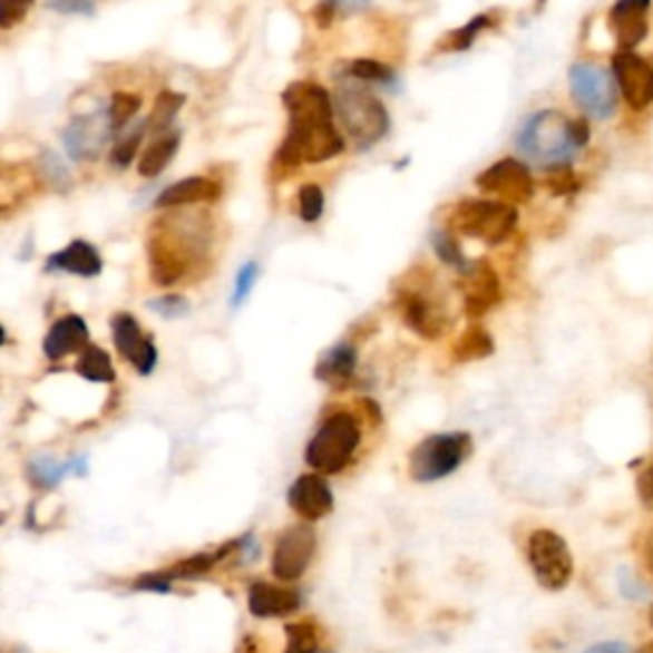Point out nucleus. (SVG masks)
Returning <instances> with one entry per match:
<instances>
[{
    "label": "nucleus",
    "instance_id": "1",
    "mask_svg": "<svg viewBox=\"0 0 653 653\" xmlns=\"http://www.w3.org/2000/svg\"><path fill=\"white\" fill-rule=\"evenodd\" d=\"M289 113L286 138L276 152V166L294 172L304 164H322L345 152V138L334 126V100L322 85L291 82L281 92Z\"/></svg>",
    "mask_w": 653,
    "mask_h": 653
},
{
    "label": "nucleus",
    "instance_id": "2",
    "mask_svg": "<svg viewBox=\"0 0 653 653\" xmlns=\"http://www.w3.org/2000/svg\"><path fill=\"white\" fill-rule=\"evenodd\" d=\"M589 140V126L582 118H567L559 110H538L518 130V152L544 169L569 166Z\"/></svg>",
    "mask_w": 653,
    "mask_h": 653
},
{
    "label": "nucleus",
    "instance_id": "3",
    "mask_svg": "<svg viewBox=\"0 0 653 653\" xmlns=\"http://www.w3.org/2000/svg\"><path fill=\"white\" fill-rule=\"evenodd\" d=\"M207 245L205 237L194 241V235L176 237L174 225L154 227L152 235L146 241V255H148V276L156 286H174L182 284L184 279L192 276L202 269V261L207 259Z\"/></svg>",
    "mask_w": 653,
    "mask_h": 653
},
{
    "label": "nucleus",
    "instance_id": "4",
    "mask_svg": "<svg viewBox=\"0 0 653 653\" xmlns=\"http://www.w3.org/2000/svg\"><path fill=\"white\" fill-rule=\"evenodd\" d=\"M332 100L334 116H338L355 152H370L386 138L388 128H391V118H388L386 105L373 92L355 85H345L334 92Z\"/></svg>",
    "mask_w": 653,
    "mask_h": 653
},
{
    "label": "nucleus",
    "instance_id": "5",
    "mask_svg": "<svg viewBox=\"0 0 653 653\" xmlns=\"http://www.w3.org/2000/svg\"><path fill=\"white\" fill-rule=\"evenodd\" d=\"M363 431L355 413L334 411L316 429L312 442L304 449V460L312 470L322 475H338L345 470L352 457H355Z\"/></svg>",
    "mask_w": 653,
    "mask_h": 653
},
{
    "label": "nucleus",
    "instance_id": "6",
    "mask_svg": "<svg viewBox=\"0 0 653 653\" xmlns=\"http://www.w3.org/2000/svg\"><path fill=\"white\" fill-rule=\"evenodd\" d=\"M518 212L503 199H462L455 205L447 220V231L455 235H467L485 245L506 243L516 231Z\"/></svg>",
    "mask_w": 653,
    "mask_h": 653
},
{
    "label": "nucleus",
    "instance_id": "7",
    "mask_svg": "<svg viewBox=\"0 0 653 653\" xmlns=\"http://www.w3.org/2000/svg\"><path fill=\"white\" fill-rule=\"evenodd\" d=\"M472 452V437L465 431L431 435L413 447L409 475L417 483H437L460 470V465Z\"/></svg>",
    "mask_w": 653,
    "mask_h": 653
},
{
    "label": "nucleus",
    "instance_id": "8",
    "mask_svg": "<svg viewBox=\"0 0 653 653\" xmlns=\"http://www.w3.org/2000/svg\"><path fill=\"white\" fill-rule=\"evenodd\" d=\"M526 559L538 585L549 593H559L575 575V559H572L569 544L552 532V528H536L526 542Z\"/></svg>",
    "mask_w": 653,
    "mask_h": 653
},
{
    "label": "nucleus",
    "instance_id": "9",
    "mask_svg": "<svg viewBox=\"0 0 653 653\" xmlns=\"http://www.w3.org/2000/svg\"><path fill=\"white\" fill-rule=\"evenodd\" d=\"M569 90L575 97L577 108L589 118L607 120L615 116L617 110V82L613 72L607 69L589 65V61H577L569 69Z\"/></svg>",
    "mask_w": 653,
    "mask_h": 653
},
{
    "label": "nucleus",
    "instance_id": "10",
    "mask_svg": "<svg viewBox=\"0 0 653 653\" xmlns=\"http://www.w3.org/2000/svg\"><path fill=\"white\" fill-rule=\"evenodd\" d=\"M396 309H399L401 322L423 340H437L445 332V309L423 286L406 284L396 291Z\"/></svg>",
    "mask_w": 653,
    "mask_h": 653
},
{
    "label": "nucleus",
    "instance_id": "11",
    "mask_svg": "<svg viewBox=\"0 0 653 653\" xmlns=\"http://www.w3.org/2000/svg\"><path fill=\"white\" fill-rule=\"evenodd\" d=\"M316 552V534L306 524L289 526L286 532H281L273 546V559L271 572L279 579L294 582L306 572L309 564L314 559Z\"/></svg>",
    "mask_w": 653,
    "mask_h": 653
},
{
    "label": "nucleus",
    "instance_id": "12",
    "mask_svg": "<svg viewBox=\"0 0 653 653\" xmlns=\"http://www.w3.org/2000/svg\"><path fill=\"white\" fill-rule=\"evenodd\" d=\"M110 330L120 358H126L138 376H152L158 363V350L152 334L144 332L136 316L130 312H116L110 320Z\"/></svg>",
    "mask_w": 653,
    "mask_h": 653
},
{
    "label": "nucleus",
    "instance_id": "13",
    "mask_svg": "<svg viewBox=\"0 0 653 653\" xmlns=\"http://www.w3.org/2000/svg\"><path fill=\"white\" fill-rule=\"evenodd\" d=\"M478 189L485 194H496L508 205H524L534 197V176L516 158H500L478 176Z\"/></svg>",
    "mask_w": 653,
    "mask_h": 653
},
{
    "label": "nucleus",
    "instance_id": "14",
    "mask_svg": "<svg viewBox=\"0 0 653 653\" xmlns=\"http://www.w3.org/2000/svg\"><path fill=\"white\" fill-rule=\"evenodd\" d=\"M113 136L116 134H113L108 110H97L69 123L65 134H61V144L75 162H92L103 154V148L108 146Z\"/></svg>",
    "mask_w": 653,
    "mask_h": 653
},
{
    "label": "nucleus",
    "instance_id": "15",
    "mask_svg": "<svg viewBox=\"0 0 653 653\" xmlns=\"http://www.w3.org/2000/svg\"><path fill=\"white\" fill-rule=\"evenodd\" d=\"M613 77L633 110H646L653 103V61L635 51H617L613 57Z\"/></svg>",
    "mask_w": 653,
    "mask_h": 653
},
{
    "label": "nucleus",
    "instance_id": "16",
    "mask_svg": "<svg viewBox=\"0 0 653 653\" xmlns=\"http://www.w3.org/2000/svg\"><path fill=\"white\" fill-rule=\"evenodd\" d=\"M651 0H617L607 26L617 41V51H633L649 33Z\"/></svg>",
    "mask_w": 653,
    "mask_h": 653
},
{
    "label": "nucleus",
    "instance_id": "17",
    "mask_svg": "<svg viewBox=\"0 0 653 653\" xmlns=\"http://www.w3.org/2000/svg\"><path fill=\"white\" fill-rule=\"evenodd\" d=\"M286 498H289L291 510H294L299 518H304L306 524L324 518L334 506L332 488L326 485L322 475H314V472L302 475V478L291 483Z\"/></svg>",
    "mask_w": 653,
    "mask_h": 653
},
{
    "label": "nucleus",
    "instance_id": "18",
    "mask_svg": "<svg viewBox=\"0 0 653 653\" xmlns=\"http://www.w3.org/2000/svg\"><path fill=\"white\" fill-rule=\"evenodd\" d=\"M465 314L467 320H480L483 314H488L490 309L500 302L498 273L493 271L488 263L480 261L465 273Z\"/></svg>",
    "mask_w": 653,
    "mask_h": 653
},
{
    "label": "nucleus",
    "instance_id": "19",
    "mask_svg": "<svg viewBox=\"0 0 653 653\" xmlns=\"http://www.w3.org/2000/svg\"><path fill=\"white\" fill-rule=\"evenodd\" d=\"M87 345H90V326H87L85 316L65 314L49 326L47 338H43V355L57 363L77 350L82 352Z\"/></svg>",
    "mask_w": 653,
    "mask_h": 653
},
{
    "label": "nucleus",
    "instance_id": "20",
    "mask_svg": "<svg viewBox=\"0 0 653 653\" xmlns=\"http://www.w3.org/2000/svg\"><path fill=\"white\" fill-rule=\"evenodd\" d=\"M223 197V184L209 179V176H189L166 187L158 194L154 207L172 209V207H189V205H209Z\"/></svg>",
    "mask_w": 653,
    "mask_h": 653
},
{
    "label": "nucleus",
    "instance_id": "21",
    "mask_svg": "<svg viewBox=\"0 0 653 653\" xmlns=\"http://www.w3.org/2000/svg\"><path fill=\"white\" fill-rule=\"evenodd\" d=\"M302 607V595L296 589L271 585V582H253L248 587V611L253 617H286Z\"/></svg>",
    "mask_w": 653,
    "mask_h": 653
},
{
    "label": "nucleus",
    "instance_id": "22",
    "mask_svg": "<svg viewBox=\"0 0 653 653\" xmlns=\"http://www.w3.org/2000/svg\"><path fill=\"white\" fill-rule=\"evenodd\" d=\"M43 271L47 273H55V271L75 273V276H82V279H95V276H100V271H103V259L92 243L72 241L67 245V248H61V251L49 255Z\"/></svg>",
    "mask_w": 653,
    "mask_h": 653
},
{
    "label": "nucleus",
    "instance_id": "23",
    "mask_svg": "<svg viewBox=\"0 0 653 653\" xmlns=\"http://www.w3.org/2000/svg\"><path fill=\"white\" fill-rule=\"evenodd\" d=\"M358 368V350L352 342H340L324 352L314 368V376L332 388H345Z\"/></svg>",
    "mask_w": 653,
    "mask_h": 653
},
{
    "label": "nucleus",
    "instance_id": "24",
    "mask_svg": "<svg viewBox=\"0 0 653 653\" xmlns=\"http://www.w3.org/2000/svg\"><path fill=\"white\" fill-rule=\"evenodd\" d=\"M182 146V134L179 130H166V134L158 136L154 144H148L138 156V174L146 176V179H154V176L162 174L166 166L174 162L176 152Z\"/></svg>",
    "mask_w": 653,
    "mask_h": 653
},
{
    "label": "nucleus",
    "instance_id": "25",
    "mask_svg": "<svg viewBox=\"0 0 653 653\" xmlns=\"http://www.w3.org/2000/svg\"><path fill=\"white\" fill-rule=\"evenodd\" d=\"M87 472V457H72V460L59 462L55 457H37L29 465V478L39 485V488H55L69 475H85Z\"/></svg>",
    "mask_w": 653,
    "mask_h": 653
},
{
    "label": "nucleus",
    "instance_id": "26",
    "mask_svg": "<svg viewBox=\"0 0 653 653\" xmlns=\"http://www.w3.org/2000/svg\"><path fill=\"white\" fill-rule=\"evenodd\" d=\"M77 376H82L85 381L90 383H113L116 381V368H113V360L108 352L90 342V345L79 352Z\"/></svg>",
    "mask_w": 653,
    "mask_h": 653
},
{
    "label": "nucleus",
    "instance_id": "27",
    "mask_svg": "<svg viewBox=\"0 0 653 653\" xmlns=\"http://www.w3.org/2000/svg\"><path fill=\"white\" fill-rule=\"evenodd\" d=\"M493 334L488 330H483V326H467V330L460 334V340L455 342L452 348V355L457 363H472V360H483L493 355Z\"/></svg>",
    "mask_w": 653,
    "mask_h": 653
},
{
    "label": "nucleus",
    "instance_id": "28",
    "mask_svg": "<svg viewBox=\"0 0 653 653\" xmlns=\"http://www.w3.org/2000/svg\"><path fill=\"white\" fill-rule=\"evenodd\" d=\"M493 26H496V16L493 13L475 16V19L467 21L462 29L449 31L447 37L437 43V51H467L475 43V39H478L483 31L493 29Z\"/></svg>",
    "mask_w": 653,
    "mask_h": 653
},
{
    "label": "nucleus",
    "instance_id": "29",
    "mask_svg": "<svg viewBox=\"0 0 653 653\" xmlns=\"http://www.w3.org/2000/svg\"><path fill=\"white\" fill-rule=\"evenodd\" d=\"M429 243H431V251L439 255V261L447 263L449 269L462 273V276L472 269V263L467 261L462 245L452 231H435L429 237Z\"/></svg>",
    "mask_w": 653,
    "mask_h": 653
},
{
    "label": "nucleus",
    "instance_id": "30",
    "mask_svg": "<svg viewBox=\"0 0 653 653\" xmlns=\"http://www.w3.org/2000/svg\"><path fill=\"white\" fill-rule=\"evenodd\" d=\"M184 103H187V97H184L182 92H174V90L158 92L152 116H148V120H146L148 130H152V134H158V136L166 134V130L172 128L176 113L182 110Z\"/></svg>",
    "mask_w": 653,
    "mask_h": 653
},
{
    "label": "nucleus",
    "instance_id": "31",
    "mask_svg": "<svg viewBox=\"0 0 653 653\" xmlns=\"http://www.w3.org/2000/svg\"><path fill=\"white\" fill-rule=\"evenodd\" d=\"M284 653H320V631L312 621H296L286 625Z\"/></svg>",
    "mask_w": 653,
    "mask_h": 653
},
{
    "label": "nucleus",
    "instance_id": "32",
    "mask_svg": "<svg viewBox=\"0 0 653 653\" xmlns=\"http://www.w3.org/2000/svg\"><path fill=\"white\" fill-rule=\"evenodd\" d=\"M348 77L358 79V82H368V85H393V69L381 65L376 59H352L345 65Z\"/></svg>",
    "mask_w": 653,
    "mask_h": 653
},
{
    "label": "nucleus",
    "instance_id": "33",
    "mask_svg": "<svg viewBox=\"0 0 653 653\" xmlns=\"http://www.w3.org/2000/svg\"><path fill=\"white\" fill-rule=\"evenodd\" d=\"M138 110H140V97L138 95H134V92H116V95H113V100L108 105L113 134H120V130L136 118Z\"/></svg>",
    "mask_w": 653,
    "mask_h": 653
},
{
    "label": "nucleus",
    "instance_id": "34",
    "mask_svg": "<svg viewBox=\"0 0 653 653\" xmlns=\"http://www.w3.org/2000/svg\"><path fill=\"white\" fill-rule=\"evenodd\" d=\"M146 130H148V123H140V126L134 130V134L123 138L120 144L116 148H113V154H110L113 169H118V172L128 169L130 162H134L136 156H140V140H144Z\"/></svg>",
    "mask_w": 653,
    "mask_h": 653
},
{
    "label": "nucleus",
    "instance_id": "35",
    "mask_svg": "<svg viewBox=\"0 0 653 653\" xmlns=\"http://www.w3.org/2000/svg\"><path fill=\"white\" fill-rule=\"evenodd\" d=\"M39 164H41L43 179H47L51 187L59 192H67L69 187H72V176H69V169L61 164V158L55 152H47V148H43L39 156Z\"/></svg>",
    "mask_w": 653,
    "mask_h": 653
},
{
    "label": "nucleus",
    "instance_id": "36",
    "mask_svg": "<svg viewBox=\"0 0 653 653\" xmlns=\"http://www.w3.org/2000/svg\"><path fill=\"white\" fill-rule=\"evenodd\" d=\"M324 212V192L320 184H304L302 189H299V217L304 220V223H316V220L322 217Z\"/></svg>",
    "mask_w": 653,
    "mask_h": 653
},
{
    "label": "nucleus",
    "instance_id": "37",
    "mask_svg": "<svg viewBox=\"0 0 653 653\" xmlns=\"http://www.w3.org/2000/svg\"><path fill=\"white\" fill-rule=\"evenodd\" d=\"M259 273H261L259 261L243 263L241 271H237V279H235V291H233V299H231L233 306H241V304L248 302L255 281H259Z\"/></svg>",
    "mask_w": 653,
    "mask_h": 653
},
{
    "label": "nucleus",
    "instance_id": "38",
    "mask_svg": "<svg viewBox=\"0 0 653 653\" xmlns=\"http://www.w3.org/2000/svg\"><path fill=\"white\" fill-rule=\"evenodd\" d=\"M148 309L156 312L158 316H164V320H179V316L189 314V302L179 294H166V296H156L148 302Z\"/></svg>",
    "mask_w": 653,
    "mask_h": 653
},
{
    "label": "nucleus",
    "instance_id": "39",
    "mask_svg": "<svg viewBox=\"0 0 653 653\" xmlns=\"http://www.w3.org/2000/svg\"><path fill=\"white\" fill-rule=\"evenodd\" d=\"M31 6L33 0H0V29L8 31L11 26L23 21Z\"/></svg>",
    "mask_w": 653,
    "mask_h": 653
},
{
    "label": "nucleus",
    "instance_id": "40",
    "mask_svg": "<svg viewBox=\"0 0 653 653\" xmlns=\"http://www.w3.org/2000/svg\"><path fill=\"white\" fill-rule=\"evenodd\" d=\"M546 184H549V189L554 194H569V192L577 189V179H575V174H572L569 166H554V169H549Z\"/></svg>",
    "mask_w": 653,
    "mask_h": 653
},
{
    "label": "nucleus",
    "instance_id": "41",
    "mask_svg": "<svg viewBox=\"0 0 653 653\" xmlns=\"http://www.w3.org/2000/svg\"><path fill=\"white\" fill-rule=\"evenodd\" d=\"M47 8L67 16H95V0H47Z\"/></svg>",
    "mask_w": 653,
    "mask_h": 653
},
{
    "label": "nucleus",
    "instance_id": "42",
    "mask_svg": "<svg viewBox=\"0 0 653 653\" xmlns=\"http://www.w3.org/2000/svg\"><path fill=\"white\" fill-rule=\"evenodd\" d=\"M338 11H340L338 0H322V3L314 6L312 16H314L316 26H320V29L324 31V29H330L332 21H334V16H338Z\"/></svg>",
    "mask_w": 653,
    "mask_h": 653
},
{
    "label": "nucleus",
    "instance_id": "43",
    "mask_svg": "<svg viewBox=\"0 0 653 653\" xmlns=\"http://www.w3.org/2000/svg\"><path fill=\"white\" fill-rule=\"evenodd\" d=\"M635 488H639V498L643 506L653 508V465H649L646 470L639 475V483H635Z\"/></svg>",
    "mask_w": 653,
    "mask_h": 653
},
{
    "label": "nucleus",
    "instance_id": "44",
    "mask_svg": "<svg viewBox=\"0 0 653 653\" xmlns=\"http://www.w3.org/2000/svg\"><path fill=\"white\" fill-rule=\"evenodd\" d=\"M585 653H631V649L625 646V643L605 641V643H595V646H589Z\"/></svg>",
    "mask_w": 653,
    "mask_h": 653
},
{
    "label": "nucleus",
    "instance_id": "45",
    "mask_svg": "<svg viewBox=\"0 0 653 653\" xmlns=\"http://www.w3.org/2000/svg\"><path fill=\"white\" fill-rule=\"evenodd\" d=\"M370 0H338L340 11H350V13H358L363 11V8H368Z\"/></svg>",
    "mask_w": 653,
    "mask_h": 653
},
{
    "label": "nucleus",
    "instance_id": "46",
    "mask_svg": "<svg viewBox=\"0 0 653 653\" xmlns=\"http://www.w3.org/2000/svg\"><path fill=\"white\" fill-rule=\"evenodd\" d=\"M237 653H261L259 641H255L253 635H243L241 646H237Z\"/></svg>",
    "mask_w": 653,
    "mask_h": 653
},
{
    "label": "nucleus",
    "instance_id": "47",
    "mask_svg": "<svg viewBox=\"0 0 653 653\" xmlns=\"http://www.w3.org/2000/svg\"><path fill=\"white\" fill-rule=\"evenodd\" d=\"M643 557H646V567L653 572V528H651V536L646 542V552H643Z\"/></svg>",
    "mask_w": 653,
    "mask_h": 653
},
{
    "label": "nucleus",
    "instance_id": "48",
    "mask_svg": "<svg viewBox=\"0 0 653 653\" xmlns=\"http://www.w3.org/2000/svg\"><path fill=\"white\" fill-rule=\"evenodd\" d=\"M639 653H653V641L649 643V646H643Z\"/></svg>",
    "mask_w": 653,
    "mask_h": 653
},
{
    "label": "nucleus",
    "instance_id": "49",
    "mask_svg": "<svg viewBox=\"0 0 653 653\" xmlns=\"http://www.w3.org/2000/svg\"><path fill=\"white\" fill-rule=\"evenodd\" d=\"M651 623H653V611H651Z\"/></svg>",
    "mask_w": 653,
    "mask_h": 653
},
{
    "label": "nucleus",
    "instance_id": "50",
    "mask_svg": "<svg viewBox=\"0 0 653 653\" xmlns=\"http://www.w3.org/2000/svg\"><path fill=\"white\" fill-rule=\"evenodd\" d=\"M320 653H330V651H320Z\"/></svg>",
    "mask_w": 653,
    "mask_h": 653
}]
</instances>
